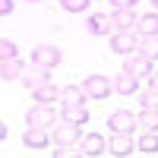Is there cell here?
Listing matches in <instances>:
<instances>
[{"instance_id": "cell-1", "label": "cell", "mask_w": 158, "mask_h": 158, "mask_svg": "<svg viewBox=\"0 0 158 158\" xmlns=\"http://www.w3.org/2000/svg\"><path fill=\"white\" fill-rule=\"evenodd\" d=\"M139 48V32H133V29H117L114 35H111V51H117V54H133V51Z\"/></svg>"}, {"instance_id": "cell-2", "label": "cell", "mask_w": 158, "mask_h": 158, "mask_svg": "<svg viewBox=\"0 0 158 158\" xmlns=\"http://www.w3.org/2000/svg\"><path fill=\"white\" fill-rule=\"evenodd\" d=\"M120 73H130V76H136V79H146V76L152 73V60L142 57L139 51H133V54L123 57V70H120Z\"/></svg>"}, {"instance_id": "cell-3", "label": "cell", "mask_w": 158, "mask_h": 158, "mask_svg": "<svg viewBox=\"0 0 158 158\" xmlns=\"http://www.w3.org/2000/svg\"><path fill=\"white\" fill-rule=\"evenodd\" d=\"M82 89H85L89 98H108L111 92H114V82H111V79H104L101 73H92L85 82H82Z\"/></svg>"}, {"instance_id": "cell-4", "label": "cell", "mask_w": 158, "mask_h": 158, "mask_svg": "<svg viewBox=\"0 0 158 158\" xmlns=\"http://www.w3.org/2000/svg\"><path fill=\"white\" fill-rule=\"evenodd\" d=\"M60 60H63V54H60V48H54V44H38L35 54H32V63H41V67H48V70H54Z\"/></svg>"}, {"instance_id": "cell-5", "label": "cell", "mask_w": 158, "mask_h": 158, "mask_svg": "<svg viewBox=\"0 0 158 158\" xmlns=\"http://www.w3.org/2000/svg\"><path fill=\"white\" fill-rule=\"evenodd\" d=\"M108 130L111 133H133L136 130V114H130V111H114L108 117Z\"/></svg>"}, {"instance_id": "cell-6", "label": "cell", "mask_w": 158, "mask_h": 158, "mask_svg": "<svg viewBox=\"0 0 158 158\" xmlns=\"http://www.w3.org/2000/svg\"><path fill=\"white\" fill-rule=\"evenodd\" d=\"M108 152H111V155H130V152H136V139H133V133H111V139H108Z\"/></svg>"}, {"instance_id": "cell-7", "label": "cell", "mask_w": 158, "mask_h": 158, "mask_svg": "<svg viewBox=\"0 0 158 158\" xmlns=\"http://www.w3.org/2000/svg\"><path fill=\"white\" fill-rule=\"evenodd\" d=\"M25 120H29V127H51V123H57V114L51 104H35Z\"/></svg>"}, {"instance_id": "cell-8", "label": "cell", "mask_w": 158, "mask_h": 158, "mask_svg": "<svg viewBox=\"0 0 158 158\" xmlns=\"http://www.w3.org/2000/svg\"><path fill=\"white\" fill-rule=\"evenodd\" d=\"M108 152V139L101 133H89L79 139V155H104Z\"/></svg>"}, {"instance_id": "cell-9", "label": "cell", "mask_w": 158, "mask_h": 158, "mask_svg": "<svg viewBox=\"0 0 158 158\" xmlns=\"http://www.w3.org/2000/svg\"><path fill=\"white\" fill-rule=\"evenodd\" d=\"M48 79H51V70H48V67H41V63H32V67H25V70H22L19 82L32 89V85H41V82H48Z\"/></svg>"}, {"instance_id": "cell-10", "label": "cell", "mask_w": 158, "mask_h": 158, "mask_svg": "<svg viewBox=\"0 0 158 158\" xmlns=\"http://www.w3.org/2000/svg\"><path fill=\"white\" fill-rule=\"evenodd\" d=\"M79 139H82V136H79V127L76 123H67V120H63L57 130H54V142H57V146H79Z\"/></svg>"}, {"instance_id": "cell-11", "label": "cell", "mask_w": 158, "mask_h": 158, "mask_svg": "<svg viewBox=\"0 0 158 158\" xmlns=\"http://www.w3.org/2000/svg\"><path fill=\"white\" fill-rule=\"evenodd\" d=\"M48 142H51L48 127H29L25 136H22V146L25 149H48Z\"/></svg>"}, {"instance_id": "cell-12", "label": "cell", "mask_w": 158, "mask_h": 158, "mask_svg": "<svg viewBox=\"0 0 158 158\" xmlns=\"http://www.w3.org/2000/svg\"><path fill=\"white\" fill-rule=\"evenodd\" d=\"M89 32L92 35H114V19L108 16V13H95V16L89 19Z\"/></svg>"}, {"instance_id": "cell-13", "label": "cell", "mask_w": 158, "mask_h": 158, "mask_svg": "<svg viewBox=\"0 0 158 158\" xmlns=\"http://www.w3.org/2000/svg\"><path fill=\"white\" fill-rule=\"evenodd\" d=\"M57 95H60V89L51 85V79H48V82H41V85H32V98H35L38 104H54Z\"/></svg>"}, {"instance_id": "cell-14", "label": "cell", "mask_w": 158, "mask_h": 158, "mask_svg": "<svg viewBox=\"0 0 158 158\" xmlns=\"http://www.w3.org/2000/svg\"><path fill=\"white\" fill-rule=\"evenodd\" d=\"M111 19H114V29H136V10L133 6H120V10H114L111 13Z\"/></svg>"}, {"instance_id": "cell-15", "label": "cell", "mask_w": 158, "mask_h": 158, "mask_svg": "<svg viewBox=\"0 0 158 158\" xmlns=\"http://www.w3.org/2000/svg\"><path fill=\"white\" fill-rule=\"evenodd\" d=\"M57 101H63V104H85L89 95H85L82 85H63L60 95H57Z\"/></svg>"}, {"instance_id": "cell-16", "label": "cell", "mask_w": 158, "mask_h": 158, "mask_svg": "<svg viewBox=\"0 0 158 158\" xmlns=\"http://www.w3.org/2000/svg\"><path fill=\"white\" fill-rule=\"evenodd\" d=\"M63 120L67 123H76V127H82L89 123V111H85V104H63Z\"/></svg>"}, {"instance_id": "cell-17", "label": "cell", "mask_w": 158, "mask_h": 158, "mask_svg": "<svg viewBox=\"0 0 158 158\" xmlns=\"http://www.w3.org/2000/svg\"><path fill=\"white\" fill-rule=\"evenodd\" d=\"M22 60L19 57H10V60H0V79L3 82H13V79H19L22 76Z\"/></svg>"}, {"instance_id": "cell-18", "label": "cell", "mask_w": 158, "mask_h": 158, "mask_svg": "<svg viewBox=\"0 0 158 158\" xmlns=\"http://www.w3.org/2000/svg\"><path fill=\"white\" fill-rule=\"evenodd\" d=\"M136 152L142 155H158V130H146L136 142Z\"/></svg>"}, {"instance_id": "cell-19", "label": "cell", "mask_w": 158, "mask_h": 158, "mask_svg": "<svg viewBox=\"0 0 158 158\" xmlns=\"http://www.w3.org/2000/svg\"><path fill=\"white\" fill-rule=\"evenodd\" d=\"M136 32L139 35H158V10H152V13L136 19Z\"/></svg>"}, {"instance_id": "cell-20", "label": "cell", "mask_w": 158, "mask_h": 158, "mask_svg": "<svg viewBox=\"0 0 158 158\" xmlns=\"http://www.w3.org/2000/svg\"><path fill=\"white\" fill-rule=\"evenodd\" d=\"M136 89H139V79L130 76V73H120L114 79V92H117V95H133Z\"/></svg>"}, {"instance_id": "cell-21", "label": "cell", "mask_w": 158, "mask_h": 158, "mask_svg": "<svg viewBox=\"0 0 158 158\" xmlns=\"http://www.w3.org/2000/svg\"><path fill=\"white\" fill-rule=\"evenodd\" d=\"M139 54L149 57V60H158V35H139Z\"/></svg>"}, {"instance_id": "cell-22", "label": "cell", "mask_w": 158, "mask_h": 158, "mask_svg": "<svg viewBox=\"0 0 158 158\" xmlns=\"http://www.w3.org/2000/svg\"><path fill=\"white\" fill-rule=\"evenodd\" d=\"M136 123L142 130H158V108H142L136 114Z\"/></svg>"}, {"instance_id": "cell-23", "label": "cell", "mask_w": 158, "mask_h": 158, "mask_svg": "<svg viewBox=\"0 0 158 158\" xmlns=\"http://www.w3.org/2000/svg\"><path fill=\"white\" fill-rule=\"evenodd\" d=\"M10 57H19V51L10 38H0V60H10Z\"/></svg>"}, {"instance_id": "cell-24", "label": "cell", "mask_w": 158, "mask_h": 158, "mask_svg": "<svg viewBox=\"0 0 158 158\" xmlns=\"http://www.w3.org/2000/svg\"><path fill=\"white\" fill-rule=\"evenodd\" d=\"M60 6L67 13H82V10H89V0H60Z\"/></svg>"}, {"instance_id": "cell-25", "label": "cell", "mask_w": 158, "mask_h": 158, "mask_svg": "<svg viewBox=\"0 0 158 158\" xmlns=\"http://www.w3.org/2000/svg\"><path fill=\"white\" fill-rule=\"evenodd\" d=\"M142 108H158V89L155 85L146 89V95H142Z\"/></svg>"}, {"instance_id": "cell-26", "label": "cell", "mask_w": 158, "mask_h": 158, "mask_svg": "<svg viewBox=\"0 0 158 158\" xmlns=\"http://www.w3.org/2000/svg\"><path fill=\"white\" fill-rule=\"evenodd\" d=\"M13 13V0H0V16H10Z\"/></svg>"}, {"instance_id": "cell-27", "label": "cell", "mask_w": 158, "mask_h": 158, "mask_svg": "<svg viewBox=\"0 0 158 158\" xmlns=\"http://www.w3.org/2000/svg\"><path fill=\"white\" fill-rule=\"evenodd\" d=\"M111 6H114V10H120V6H136V0H111Z\"/></svg>"}, {"instance_id": "cell-28", "label": "cell", "mask_w": 158, "mask_h": 158, "mask_svg": "<svg viewBox=\"0 0 158 158\" xmlns=\"http://www.w3.org/2000/svg\"><path fill=\"white\" fill-rule=\"evenodd\" d=\"M146 79H149V85H155V89H158V73H155V70H152V73H149Z\"/></svg>"}, {"instance_id": "cell-29", "label": "cell", "mask_w": 158, "mask_h": 158, "mask_svg": "<svg viewBox=\"0 0 158 158\" xmlns=\"http://www.w3.org/2000/svg\"><path fill=\"white\" fill-rule=\"evenodd\" d=\"M6 139V127H3V120H0V142Z\"/></svg>"}, {"instance_id": "cell-30", "label": "cell", "mask_w": 158, "mask_h": 158, "mask_svg": "<svg viewBox=\"0 0 158 158\" xmlns=\"http://www.w3.org/2000/svg\"><path fill=\"white\" fill-rule=\"evenodd\" d=\"M152 6H155V10H158V0H152Z\"/></svg>"}, {"instance_id": "cell-31", "label": "cell", "mask_w": 158, "mask_h": 158, "mask_svg": "<svg viewBox=\"0 0 158 158\" xmlns=\"http://www.w3.org/2000/svg\"><path fill=\"white\" fill-rule=\"evenodd\" d=\"M25 3H38V0H25Z\"/></svg>"}]
</instances>
